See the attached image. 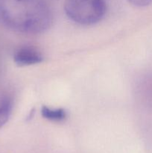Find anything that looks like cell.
I'll return each instance as SVG.
<instances>
[{"instance_id": "4", "label": "cell", "mask_w": 152, "mask_h": 153, "mask_svg": "<svg viewBox=\"0 0 152 153\" xmlns=\"http://www.w3.org/2000/svg\"><path fill=\"white\" fill-rule=\"evenodd\" d=\"M42 116L49 120L55 121V122H59V121L63 120L66 118V112L62 108L52 109L49 107L43 106L41 109Z\"/></svg>"}, {"instance_id": "5", "label": "cell", "mask_w": 152, "mask_h": 153, "mask_svg": "<svg viewBox=\"0 0 152 153\" xmlns=\"http://www.w3.org/2000/svg\"><path fill=\"white\" fill-rule=\"evenodd\" d=\"M12 110V103L10 100H3L0 105V128L5 125L10 118Z\"/></svg>"}, {"instance_id": "2", "label": "cell", "mask_w": 152, "mask_h": 153, "mask_svg": "<svg viewBox=\"0 0 152 153\" xmlns=\"http://www.w3.org/2000/svg\"><path fill=\"white\" fill-rule=\"evenodd\" d=\"M64 10L75 23L90 25L104 18L107 4L105 0H66Z\"/></svg>"}, {"instance_id": "6", "label": "cell", "mask_w": 152, "mask_h": 153, "mask_svg": "<svg viewBox=\"0 0 152 153\" xmlns=\"http://www.w3.org/2000/svg\"><path fill=\"white\" fill-rule=\"evenodd\" d=\"M128 1L132 5L139 7H146L152 3V0H128Z\"/></svg>"}, {"instance_id": "1", "label": "cell", "mask_w": 152, "mask_h": 153, "mask_svg": "<svg viewBox=\"0 0 152 153\" xmlns=\"http://www.w3.org/2000/svg\"><path fill=\"white\" fill-rule=\"evenodd\" d=\"M0 21L14 31L38 34L50 28L52 13L45 0H0Z\"/></svg>"}, {"instance_id": "3", "label": "cell", "mask_w": 152, "mask_h": 153, "mask_svg": "<svg viewBox=\"0 0 152 153\" xmlns=\"http://www.w3.org/2000/svg\"><path fill=\"white\" fill-rule=\"evenodd\" d=\"M13 59L17 65L28 66L41 63L43 58L41 53L37 49L30 47H23L15 53Z\"/></svg>"}]
</instances>
